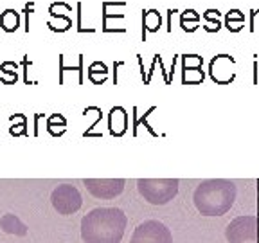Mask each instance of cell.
Masks as SVG:
<instances>
[{
    "label": "cell",
    "instance_id": "obj_1",
    "mask_svg": "<svg viewBox=\"0 0 259 243\" xmlns=\"http://www.w3.org/2000/svg\"><path fill=\"white\" fill-rule=\"evenodd\" d=\"M124 211L117 207H97L81 220V239L85 243H121L124 238Z\"/></svg>",
    "mask_w": 259,
    "mask_h": 243
},
{
    "label": "cell",
    "instance_id": "obj_2",
    "mask_svg": "<svg viewBox=\"0 0 259 243\" xmlns=\"http://www.w3.org/2000/svg\"><path fill=\"white\" fill-rule=\"evenodd\" d=\"M236 184L227 178H209L196 186L193 194L194 207L203 216H223L236 202Z\"/></svg>",
    "mask_w": 259,
    "mask_h": 243
},
{
    "label": "cell",
    "instance_id": "obj_3",
    "mask_svg": "<svg viewBox=\"0 0 259 243\" xmlns=\"http://www.w3.org/2000/svg\"><path fill=\"white\" fill-rule=\"evenodd\" d=\"M178 178H141L137 189L141 196L151 206H164L178 194Z\"/></svg>",
    "mask_w": 259,
    "mask_h": 243
},
{
    "label": "cell",
    "instance_id": "obj_4",
    "mask_svg": "<svg viewBox=\"0 0 259 243\" xmlns=\"http://www.w3.org/2000/svg\"><path fill=\"white\" fill-rule=\"evenodd\" d=\"M259 220L255 215H243L232 220L225 229L229 243H254L257 239Z\"/></svg>",
    "mask_w": 259,
    "mask_h": 243
},
{
    "label": "cell",
    "instance_id": "obj_5",
    "mask_svg": "<svg viewBox=\"0 0 259 243\" xmlns=\"http://www.w3.org/2000/svg\"><path fill=\"white\" fill-rule=\"evenodd\" d=\"M51 204H53L54 211H58V215L70 216L81 209L83 198H81V194L76 186L61 184L51 194Z\"/></svg>",
    "mask_w": 259,
    "mask_h": 243
},
{
    "label": "cell",
    "instance_id": "obj_6",
    "mask_svg": "<svg viewBox=\"0 0 259 243\" xmlns=\"http://www.w3.org/2000/svg\"><path fill=\"white\" fill-rule=\"evenodd\" d=\"M130 243H173V234L158 220H146L135 227Z\"/></svg>",
    "mask_w": 259,
    "mask_h": 243
},
{
    "label": "cell",
    "instance_id": "obj_7",
    "mask_svg": "<svg viewBox=\"0 0 259 243\" xmlns=\"http://www.w3.org/2000/svg\"><path fill=\"white\" fill-rule=\"evenodd\" d=\"M87 191L97 200H113L124 191V178H85Z\"/></svg>",
    "mask_w": 259,
    "mask_h": 243
},
{
    "label": "cell",
    "instance_id": "obj_8",
    "mask_svg": "<svg viewBox=\"0 0 259 243\" xmlns=\"http://www.w3.org/2000/svg\"><path fill=\"white\" fill-rule=\"evenodd\" d=\"M236 65V60L231 58L229 54H220L214 60L210 61V77L220 83V85H225V83H231L236 77V72L231 69Z\"/></svg>",
    "mask_w": 259,
    "mask_h": 243
},
{
    "label": "cell",
    "instance_id": "obj_9",
    "mask_svg": "<svg viewBox=\"0 0 259 243\" xmlns=\"http://www.w3.org/2000/svg\"><path fill=\"white\" fill-rule=\"evenodd\" d=\"M182 65H184V77H182L184 83H189V85L202 83L203 81L202 56H198V54H184Z\"/></svg>",
    "mask_w": 259,
    "mask_h": 243
},
{
    "label": "cell",
    "instance_id": "obj_10",
    "mask_svg": "<svg viewBox=\"0 0 259 243\" xmlns=\"http://www.w3.org/2000/svg\"><path fill=\"white\" fill-rule=\"evenodd\" d=\"M108 126H110V134L115 135V137H121L126 134V128H128V113L122 106H113L110 110V117H108Z\"/></svg>",
    "mask_w": 259,
    "mask_h": 243
},
{
    "label": "cell",
    "instance_id": "obj_11",
    "mask_svg": "<svg viewBox=\"0 0 259 243\" xmlns=\"http://www.w3.org/2000/svg\"><path fill=\"white\" fill-rule=\"evenodd\" d=\"M0 229L6 232V234H15V236H25L27 234V225L22 222L16 215H4L0 218Z\"/></svg>",
    "mask_w": 259,
    "mask_h": 243
},
{
    "label": "cell",
    "instance_id": "obj_12",
    "mask_svg": "<svg viewBox=\"0 0 259 243\" xmlns=\"http://www.w3.org/2000/svg\"><path fill=\"white\" fill-rule=\"evenodd\" d=\"M49 13H51V18L47 22V27L54 32H65L72 27V18H70L67 13H56L54 9L49 8Z\"/></svg>",
    "mask_w": 259,
    "mask_h": 243
},
{
    "label": "cell",
    "instance_id": "obj_13",
    "mask_svg": "<svg viewBox=\"0 0 259 243\" xmlns=\"http://www.w3.org/2000/svg\"><path fill=\"white\" fill-rule=\"evenodd\" d=\"M20 25V15L16 9H6L0 15V27L4 29L6 32H15Z\"/></svg>",
    "mask_w": 259,
    "mask_h": 243
},
{
    "label": "cell",
    "instance_id": "obj_14",
    "mask_svg": "<svg viewBox=\"0 0 259 243\" xmlns=\"http://www.w3.org/2000/svg\"><path fill=\"white\" fill-rule=\"evenodd\" d=\"M142 25H144L146 31L150 32H157L162 25V16L157 9H150V11H146L144 16H142Z\"/></svg>",
    "mask_w": 259,
    "mask_h": 243
},
{
    "label": "cell",
    "instance_id": "obj_15",
    "mask_svg": "<svg viewBox=\"0 0 259 243\" xmlns=\"http://www.w3.org/2000/svg\"><path fill=\"white\" fill-rule=\"evenodd\" d=\"M200 20H202V16L198 15V13L194 11V9H186V11L182 13V29L187 32H193L198 29L200 25Z\"/></svg>",
    "mask_w": 259,
    "mask_h": 243
},
{
    "label": "cell",
    "instance_id": "obj_16",
    "mask_svg": "<svg viewBox=\"0 0 259 243\" xmlns=\"http://www.w3.org/2000/svg\"><path fill=\"white\" fill-rule=\"evenodd\" d=\"M245 25V15L239 9H232L227 13V29L232 32L241 31V27Z\"/></svg>",
    "mask_w": 259,
    "mask_h": 243
},
{
    "label": "cell",
    "instance_id": "obj_17",
    "mask_svg": "<svg viewBox=\"0 0 259 243\" xmlns=\"http://www.w3.org/2000/svg\"><path fill=\"white\" fill-rule=\"evenodd\" d=\"M203 18H205L207 22H210V24L203 25V29H205L207 32H216L220 27H222V24H220V11L218 9H207V11L203 13Z\"/></svg>",
    "mask_w": 259,
    "mask_h": 243
},
{
    "label": "cell",
    "instance_id": "obj_18",
    "mask_svg": "<svg viewBox=\"0 0 259 243\" xmlns=\"http://www.w3.org/2000/svg\"><path fill=\"white\" fill-rule=\"evenodd\" d=\"M97 74H101L103 77L108 76V67H106L103 61H94V63L89 67V79L92 81V83L96 81Z\"/></svg>",
    "mask_w": 259,
    "mask_h": 243
},
{
    "label": "cell",
    "instance_id": "obj_19",
    "mask_svg": "<svg viewBox=\"0 0 259 243\" xmlns=\"http://www.w3.org/2000/svg\"><path fill=\"white\" fill-rule=\"evenodd\" d=\"M25 128H27V119L22 115L20 125H13L9 132H11V135H25V134H27V130H25Z\"/></svg>",
    "mask_w": 259,
    "mask_h": 243
}]
</instances>
